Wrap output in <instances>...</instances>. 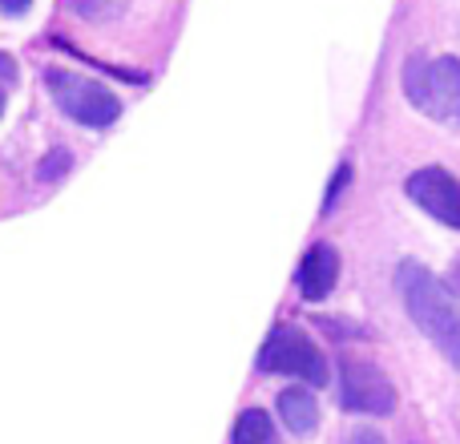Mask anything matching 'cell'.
Returning a JSON list of instances; mask_svg holds the SVG:
<instances>
[{
    "label": "cell",
    "instance_id": "obj_1",
    "mask_svg": "<svg viewBox=\"0 0 460 444\" xmlns=\"http://www.w3.org/2000/svg\"><path fill=\"white\" fill-rule=\"evenodd\" d=\"M396 287L404 295V307L412 315V324L445 351L448 364L460 368V311L448 295V287L432 275L420 262H400Z\"/></svg>",
    "mask_w": 460,
    "mask_h": 444
},
{
    "label": "cell",
    "instance_id": "obj_2",
    "mask_svg": "<svg viewBox=\"0 0 460 444\" xmlns=\"http://www.w3.org/2000/svg\"><path fill=\"white\" fill-rule=\"evenodd\" d=\"M404 93L420 113L460 126V61L456 57H408L404 65Z\"/></svg>",
    "mask_w": 460,
    "mask_h": 444
},
{
    "label": "cell",
    "instance_id": "obj_3",
    "mask_svg": "<svg viewBox=\"0 0 460 444\" xmlns=\"http://www.w3.org/2000/svg\"><path fill=\"white\" fill-rule=\"evenodd\" d=\"M45 85H49V93H53V102L61 105V113H69L73 121H81V126H89V129H105L121 118V102L102 81H89L69 69H49Z\"/></svg>",
    "mask_w": 460,
    "mask_h": 444
},
{
    "label": "cell",
    "instance_id": "obj_4",
    "mask_svg": "<svg viewBox=\"0 0 460 444\" xmlns=\"http://www.w3.org/2000/svg\"><path fill=\"white\" fill-rule=\"evenodd\" d=\"M259 372H283V376H295V380L319 388V384H327V360L303 327L279 324L259 351Z\"/></svg>",
    "mask_w": 460,
    "mask_h": 444
},
{
    "label": "cell",
    "instance_id": "obj_5",
    "mask_svg": "<svg viewBox=\"0 0 460 444\" xmlns=\"http://www.w3.org/2000/svg\"><path fill=\"white\" fill-rule=\"evenodd\" d=\"M340 404L348 413L364 416H388L396 408V388L392 380L367 360H343L340 368Z\"/></svg>",
    "mask_w": 460,
    "mask_h": 444
},
{
    "label": "cell",
    "instance_id": "obj_6",
    "mask_svg": "<svg viewBox=\"0 0 460 444\" xmlns=\"http://www.w3.org/2000/svg\"><path fill=\"white\" fill-rule=\"evenodd\" d=\"M408 199L420 210H429L437 222L460 230V182L448 170H440V166L416 170V174L408 178Z\"/></svg>",
    "mask_w": 460,
    "mask_h": 444
},
{
    "label": "cell",
    "instance_id": "obj_7",
    "mask_svg": "<svg viewBox=\"0 0 460 444\" xmlns=\"http://www.w3.org/2000/svg\"><path fill=\"white\" fill-rule=\"evenodd\" d=\"M340 279V251L332 243H315L299 262V295L307 303H319L335 291Z\"/></svg>",
    "mask_w": 460,
    "mask_h": 444
},
{
    "label": "cell",
    "instance_id": "obj_8",
    "mask_svg": "<svg viewBox=\"0 0 460 444\" xmlns=\"http://www.w3.org/2000/svg\"><path fill=\"white\" fill-rule=\"evenodd\" d=\"M279 416H283V424L295 437H311L319 424V404L307 388H287L283 396H279Z\"/></svg>",
    "mask_w": 460,
    "mask_h": 444
},
{
    "label": "cell",
    "instance_id": "obj_9",
    "mask_svg": "<svg viewBox=\"0 0 460 444\" xmlns=\"http://www.w3.org/2000/svg\"><path fill=\"white\" fill-rule=\"evenodd\" d=\"M230 444H275V424L262 408H246L238 416L234 432H230Z\"/></svg>",
    "mask_w": 460,
    "mask_h": 444
},
{
    "label": "cell",
    "instance_id": "obj_10",
    "mask_svg": "<svg viewBox=\"0 0 460 444\" xmlns=\"http://www.w3.org/2000/svg\"><path fill=\"white\" fill-rule=\"evenodd\" d=\"M73 170V154L69 150H61V146H57V150H49L45 158L37 162V182H57V178H65Z\"/></svg>",
    "mask_w": 460,
    "mask_h": 444
},
{
    "label": "cell",
    "instance_id": "obj_11",
    "mask_svg": "<svg viewBox=\"0 0 460 444\" xmlns=\"http://www.w3.org/2000/svg\"><path fill=\"white\" fill-rule=\"evenodd\" d=\"M351 182V166L343 162L340 170H335V178H332V186H327V194H323V215L327 210H335V202H340V194H343V186Z\"/></svg>",
    "mask_w": 460,
    "mask_h": 444
},
{
    "label": "cell",
    "instance_id": "obj_12",
    "mask_svg": "<svg viewBox=\"0 0 460 444\" xmlns=\"http://www.w3.org/2000/svg\"><path fill=\"white\" fill-rule=\"evenodd\" d=\"M29 4H32V0H0V13H8V16H24V13H29Z\"/></svg>",
    "mask_w": 460,
    "mask_h": 444
},
{
    "label": "cell",
    "instance_id": "obj_13",
    "mask_svg": "<svg viewBox=\"0 0 460 444\" xmlns=\"http://www.w3.org/2000/svg\"><path fill=\"white\" fill-rule=\"evenodd\" d=\"M348 444H384V437H380V432H372V429H359Z\"/></svg>",
    "mask_w": 460,
    "mask_h": 444
},
{
    "label": "cell",
    "instance_id": "obj_14",
    "mask_svg": "<svg viewBox=\"0 0 460 444\" xmlns=\"http://www.w3.org/2000/svg\"><path fill=\"white\" fill-rule=\"evenodd\" d=\"M0 77L4 81H16V61L8 53H0Z\"/></svg>",
    "mask_w": 460,
    "mask_h": 444
},
{
    "label": "cell",
    "instance_id": "obj_15",
    "mask_svg": "<svg viewBox=\"0 0 460 444\" xmlns=\"http://www.w3.org/2000/svg\"><path fill=\"white\" fill-rule=\"evenodd\" d=\"M448 279H453V291H460V259L453 262V275H448Z\"/></svg>",
    "mask_w": 460,
    "mask_h": 444
},
{
    "label": "cell",
    "instance_id": "obj_16",
    "mask_svg": "<svg viewBox=\"0 0 460 444\" xmlns=\"http://www.w3.org/2000/svg\"><path fill=\"white\" fill-rule=\"evenodd\" d=\"M0 113H4V89H0Z\"/></svg>",
    "mask_w": 460,
    "mask_h": 444
}]
</instances>
